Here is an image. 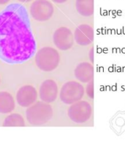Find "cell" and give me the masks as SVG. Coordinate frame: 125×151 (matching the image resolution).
<instances>
[{
	"label": "cell",
	"instance_id": "cell-13",
	"mask_svg": "<svg viewBox=\"0 0 125 151\" xmlns=\"http://www.w3.org/2000/svg\"><path fill=\"white\" fill-rule=\"evenodd\" d=\"M76 10L79 15L84 17H90L94 15V0H76Z\"/></svg>",
	"mask_w": 125,
	"mask_h": 151
},
{
	"label": "cell",
	"instance_id": "cell-10",
	"mask_svg": "<svg viewBox=\"0 0 125 151\" xmlns=\"http://www.w3.org/2000/svg\"><path fill=\"white\" fill-rule=\"evenodd\" d=\"M74 38L78 45H90L94 41V29L91 25L87 24H82L79 25L75 29Z\"/></svg>",
	"mask_w": 125,
	"mask_h": 151
},
{
	"label": "cell",
	"instance_id": "cell-11",
	"mask_svg": "<svg viewBox=\"0 0 125 151\" xmlns=\"http://www.w3.org/2000/svg\"><path fill=\"white\" fill-rule=\"evenodd\" d=\"M74 76L80 82L86 83L94 79V66L88 62H82L74 69Z\"/></svg>",
	"mask_w": 125,
	"mask_h": 151
},
{
	"label": "cell",
	"instance_id": "cell-6",
	"mask_svg": "<svg viewBox=\"0 0 125 151\" xmlns=\"http://www.w3.org/2000/svg\"><path fill=\"white\" fill-rule=\"evenodd\" d=\"M29 12L35 20L46 22L52 17L54 7L48 0H35L30 5Z\"/></svg>",
	"mask_w": 125,
	"mask_h": 151
},
{
	"label": "cell",
	"instance_id": "cell-4",
	"mask_svg": "<svg viewBox=\"0 0 125 151\" xmlns=\"http://www.w3.org/2000/svg\"><path fill=\"white\" fill-rule=\"evenodd\" d=\"M85 88L80 83L71 81L63 85L60 91V99L66 105H71L83 97Z\"/></svg>",
	"mask_w": 125,
	"mask_h": 151
},
{
	"label": "cell",
	"instance_id": "cell-5",
	"mask_svg": "<svg viewBox=\"0 0 125 151\" xmlns=\"http://www.w3.org/2000/svg\"><path fill=\"white\" fill-rule=\"evenodd\" d=\"M91 104L85 100H79L71 105L68 110V116L72 122L82 124L88 122L92 116Z\"/></svg>",
	"mask_w": 125,
	"mask_h": 151
},
{
	"label": "cell",
	"instance_id": "cell-14",
	"mask_svg": "<svg viewBox=\"0 0 125 151\" xmlns=\"http://www.w3.org/2000/svg\"><path fill=\"white\" fill-rule=\"evenodd\" d=\"M2 125L4 127H24L25 126V122L21 115L15 113L7 116Z\"/></svg>",
	"mask_w": 125,
	"mask_h": 151
},
{
	"label": "cell",
	"instance_id": "cell-16",
	"mask_svg": "<svg viewBox=\"0 0 125 151\" xmlns=\"http://www.w3.org/2000/svg\"><path fill=\"white\" fill-rule=\"evenodd\" d=\"M89 59L91 60V62L92 63V64L94 63V48L91 47L90 49V51H89Z\"/></svg>",
	"mask_w": 125,
	"mask_h": 151
},
{
	"label": "cell",
	"instance_id": "cell-9",
	"mask_svg": "<svg viewBox=\"0 0 125 151\" xmlns=\"http://www.w3.org/2000/svg\"><path fill=\"white\" fill-rule=\"evenodd\" d=\"M40 98L42 101L51 103L55 101L58 95V87L53 80H46L41 83L39 89Z\"/></svg>",
	"mask_w": 125,
	"mask_h": 151
},
{
	"label": "cell",
	"instance_id": "cell-8",
	"mask_svg": "<svg viewBox=\"0 0 125 151\" xmlns=\"http://www.w3.org/2000/svg\"><path fill=\"white\" fill-rule=\"evenodd\" d=\"M38 98V92L34 86H24L19 89L16 94V101L20 106L28 108L35 103Z\"/></svg>",
	"mask_w": 125,
	"mask_h": 151
},
{
	"label": "cell",
	"instance_id": "cell-3",
	"mask_svg": "<svg viewBox=\"0 0 125 151\" xmlns=\"http://www.w3.org/2000/svg\"><path fill=\"white\" fill-rule=\"evenodd\" d=\"M60 57L58 52L53 47H45L38 51L35 56V64L44 72L54 70L60 63Z\"/></svg>",
	"mask_w": 125,
	"mask_h": 151
},
{
	"label": "cell",
	"instance_id": "cell-17",
	"mask_svg": "<svg viewBox=\"0 0 125 151\" xmlns=\"http://www.w3.org/2000/svg\"><path fill=\"white\" fill-rule=\"evenodd\" d=\"M53 2L57 3V4H63V3L66 2L68 0H51Z\"/></svg>",
	"mask_w": 125,
	"mask_h": 151
},
{
	"label": "cell",
	"instance_id": "cell-21",
	"mask_svg": "<svg viewBox=\"0 0 125 151\" xmlns=\"http://www.w3.org/2000/svg\"><path fill=\"white\" fill-rule=\"evenodd\" d=\"M122 52H125V49H123V50H122Z\"/></svg>",
	"mask_w": 125,
	"mask_h": 151
},
{
	"label": "cell",
	"instance_id": "cell-2",
	"mask_svg": "<svg viewBox=\"0 0 125 151\" xmlns=\"http://www.w3.org/2000/svg\"><path fill=\"white\" fill-rule=\"evenodd\" d=\"M53 116V109L49 103L38 101L29 106L26 111V117L30 125L41 126L49 122Z\"/></svg>",
	"mask_w": 125,
	"mask_h": 151
},
{
	"label": "cell",
	"instance_id": "cell-19",
	"mask_svg": "<svg viewBox=\"0 0 125 151\" xmlns=\"http://www.w3.org/2000/svg\"><path fill=\"white\" fill-rule=\"evenodd\" d=\"M19 1H21V2H28V1H30L32 0H19Z\"/></svg>",
	"mask_w": 125,
	"mask_h": 151
},
{
	"label": "cell",
	"instance_id": "cell-1",
	"mask_svg": "<svg viewBox=\"0 0 125 151\" xmlns=\"http://www.w3.org/2000/svg\"><path fill=\"white\" fill-rule=\"evenodd\" d=\"M36 41L26 7L13 3L0 12V59L21 63L36 52Z\"/></svg>",
	"mask_w": 125,
	"mask_h": 151
},
{
	"label": "cell",
	"instance_id": "cell-18",
	"mask_svg": "<svg viewBox=\"0 0 125 151\" xmlns=\"http://www.w3.org/2000/svg\"><path fill=\"white\" fill-rule=\"evenodd\" d=\"M10 1V0H0V5L7 4V3H8Z\"/></svg>",
	"mask_w": 125,
	"mask_h": 151
},
{
	"label": "cell",
	"instance_id": "cell-12",
	"mask_svg": "<svg viewBox=\"0 0 125 151\" xmlns=\"http://www.w3.org/2000/svg\"><path fill=\"white\" fill-rule=\"evenodd\" d=\"M15 109V100L7 91H0V113L9 114Z\"/></svg>",
	"mask_w": 125,
	"mask_h": 151
},
{
	"label": "cell",
	"instance_id": "cell-15",
	"mask_svg": "<svg viewBox=\"0 0 125 151\" xmlns=\"http://www.w3.org/2000/svg\"><path fill=\"white\" fill-rule=\"evenodd\" d=\"M86 94L90 99L94 100V79L88 83L86 86Z\"/></svg>",
	"mask_w": 125,
	"mask_h": 151
},
{
	"label": "cell",
	"instance_id": "cell-20",
	"mask_svg": "<svg viewBox=\"0 0 125 151\" xmlns=\"http://www.w3.org/2000/svg\"><path fill=\"white\" fill-rule=\"evenodd\" d=\"M97 52H99V53L101 52V49H100V48L97 49Z\"/></svg>",
	"mask_w": 125,
	"mask_h": 151
},
{
	"label": "cell",
	"instance_id": "cell-7",
	"mask_svg": "<svg viewBox=\"0 0 125 151\" xmlns=\"http://www.w3.org/2000/svg\"><path fill=\"white\" fill-rule=\"evenodd\" d=\"M52 38L55 47L62 51L69 50L74 45V35L71 29L66 27H60L56 29Z\"/></svg>",
	"mask_w": 125,
	"mask_h": 151
}]
</instances>
